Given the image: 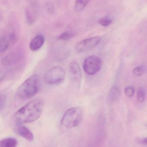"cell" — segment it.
Here are the masks:
<instances>
[{
    "label": "cell",
    "mask_w": 147,
    "mask_h": 147,
    "mask_svg": "<svg viewBox=\"0 0 147 147\" xmlns=\"http://www.w3.org/2000/svg\"><path fill=\"white\" fill-rule=\"evenodd\" d=\"M44 107V101L42 99L32 100L16 112L15 119L20 123L34 122L41 117Z\"/></svg>",
    "instance_id": "6da1fadb"
},
{
    "label": "cell",
    "mask_w": 147,
    "mask_h": 147,
    "mask_svg": "<svg viewBox=\"0 0 147 147\" xmlns=\"http://www.w3.org/2000/svg\"><path fill=\"white\" fill-rule=\"evenodd\" d=\"M40 85L38 76L33 75L26 80L19 88L17 95L22 100L30 98L39 92Z\"/></svg>",
    "instance_id": "7a4b0ae2"
},
{
    "label": "cell",
    "mask_w": 147,
    "mask_h": 147,
    "mask_svg": "<svg viewBox=\"0 0 147 147\" xmlns=\"http://www.w3.org/2000/svg\"><path fill=\"white\" fill-rule=\"evenodd\" d=\"M83 118V111L81 107H71L65 112L61 123L64 127L72 129L79 126L82 122Z\"/></svg>",
    "instance_id": "3957f363"
},
{
    "label": "cell",
    "mask_w": 147,
    "mask_h": 147,
    "mask_svg": "<svg viewBox=\"0 0 147 147\" xmlns=\"http://www.w3.org/2000/svg\"><path fill=\"white\" fill-rule=\"evenodd\" d=\"M64 69L59 66L52 67L46 71L44 76V80L49 85H58L65 80Z\"/></svg>",
    "instance_id": "277c9868"
},
{
    "label": "cell",
    "mask_w": 147,
    "mask_h": 147,
    "mask_svg": "<svg viewBox=\"0 0 147 147\" xmlns=\"http://www.w3.org/2000/svg\"><path fill=\"white\" fill-rule=\"evenodd\" d=\"M24 55L22 50L16 49L5 56L1 60V64L4 67L18 66L24 61Z\"/></svg>",
    "instance_id": "5b68a950"
},
{
    "label": "cell",
    "mask_w": 147,
    "mask_h": 147,
    "mask_svg": "<svg viewBox=\"0 0 147 147\" xmlns=\"http://www.w3.org/2000/svg\"><path fill=\"white\" fill-rule=\"evenodd\" d=\"M82 66L86 74L89 75H93L100 69L101 60L97 56H89L84 60Z\"/></svg>",
    "instance_id": "8992f818"
},
{
    "label": "cell",
    "mask_w": 147,
    "mask_h": 147,
    "mask_svg": "<svg viewBox=\"0 0 147 147\" xmlns=\"http://www.w3.org/2000/svg\"><path fill=\"white\" fill-rule=\"evenodd\" d=\"M69 78L73 84L77 88L80 86L82 80V73L79 63L76 61H73L68 67Z\"/></svg>",
    "instance_id": "52a82bcc"
},
{
    "label": "cell",
    "mask_w": 147,
    "mask_h": 147,
    "mask_svg": "<svg viewBox=\"0 0 147 147\" xmlns=\"http://www.w3.org/2000/svg\"><path fill=\"white\" fill-rule=\"evenodd\" d=\"M101 38L100 36H94L81 41L76 46L75 49L79 53L86 52L92 49L99 43Z\"/></svg>",
    "instance_id": "ba28073f"
},
{
    "label": "cell",
    "mask_w": 147,
    "mask_h": 147,
    "mask_svg": "<svg viewBox=\"0 0 147 147\" xmlns=\"http://www.w3.org/2000/svg\"><path fill=\"white\" fill-rule=\"evenodd\" d=\"M16 42V36L14 33H11L6 36H3L0 39L1 54L2 55L5 52Z\"/></svg>",
    "instance_id": "9c48e42d"
},
{
    "label": "cell",
    "mask_w": 147,
    "mask_h": 147,
    "mask_svg": "<svg viewBox=\"0 0 147 147\" xmlns=\"http://www.w3.org/2000/svg\"><path fill=\"white\" fill-rule=\"evenodd\" d=\"M38 7L35 3H32L28 5L26 9L25 14L26 21L29 25L35 23L38 16Z\"/></svg>",
    "instance_id": "30bf717a"
},
{
    "label": "cell",
    "mask_w": 147,
    "mask_h": 147,
    "mask_svg": "<svg viewBox=\"0 0 147 147\" xmlns=\"http://www.w3.org/2000/svg\"><path fill=\"white\" fill-rule=\"evenodd\" d=\"M16 130L20 136L27 141L32 142L34 140L33 133L27 127L23 125L22 123H19L16 125Z\"/></svg>",
    "instance_id": "8fae6325"
},
{
    "label": "cell",
    "mask_w": 147,
    "mask_h": 147,
    "mask_svg": "<svg viewBox=\"0 0 147 147\" xmlns=\"http://www.w3.org/2000/svg\"><path fill=\"white\" fill-rule=\"evenodd\" d=\"M44 43V37L42 35H37L31 41L30 44V49L32 51H37L42 47Z\"/></svg>",
    "instance_id": "7c38bea8"
},
{
    "label": "cell",
    "mask_w": 147,
    "mask_h": 147,
    "mask_svg": "<svg viewBox=\"0 0 147 147\" xmlns=\"http://www.w3.org/2000/svg\"><path fill=\"white\" fill-rule=\"evenodd\" d=\"M17 145L18 141L13 138H6L0 142V146L1 147H16Z\"/></svg>",
    "instance_id": "4fadbf2b"
},
{
    "label": "cell",
    "mask_w": 147,
    "mask_h": 147,
    "mask_svg": "<svg viewBox=\"0 0 147 147\" xmlns=\"http://www.w3.org/2000/svg\"><path fill=\"white\" fill-rule=\"evenodd\" d=\"M120 90L117 86H113L109 93V98L112 101H116L120 95Z\"/></svg>",
    "instance_id": "5bb4252c"
},
{
    "label": "cell",
    "mask_w": 147,
    "mask_h": 147,
    "mask_svg": "<svg viewBox=\"0 0 147 147\" xmlns=\"http://www.w3.org/2000/svg\"><path fill=\"white\" fill-rule=\"evenodd\" d=\"M89 0H76L74 9L76 11H83L89 3Z\"/></svg>",
    "instance_id": "9a60e30c"
},
{
    "label": "cell",
    "mask_w": 147,
    "mask_h": 147,
    "mask_svg": "<svg viewBox=\"0 0 147 147\" xmlns=\"http://www.w3.org/2000/svg\"><path fill=\"white\" fill-rule=\"evenodd\" d=\"M75 36V33L72 31H67L62 33L57 37V39L62 41H66L69 40Z\"/></svg>",
    "instance_id": "2e32d148"
},
{
    "label": "cell",
    "mask_w": 147,
    "mask_h": 147,
    "mask_svg": "<svg viewBox=\"0 0 147 147\" xmlns=\"http://www.w3.org/2000/svg\"><path fill=\"white\" fill-rule=\"evenodd\" d=\"M145 99V92L142 88H139L137 92V100L138 102L142 103Z\"/></svg>",
    "instance_id": "e0dca14e"
},
{
    "label": "cell",
    "mask_w": 147,
    "mask_h": 147,
    "mask_svg": "<svg viewBox=\"0 0 147 147\" xmlns=\"http://www.w3.org/2000/svg\"><path fill=\"white\" fill-rule=\"evenodd\" d=\"M145 72V68L143 66H138L134 68L132 70V73L136 76H140L142 75Z\"/></svg>",
    "instance_id": "ac0fdd59"
},
{
    "label": "cell",
    "mask_w": 147,
    "mask_h": 147,
    "mask_svg": "<svg viewBox=\"0 0 147 147\" xmlns=\"http://www.w3.org/2000/svg\"><path fill=\"white\" fill-rule=\"evenodd\" d=\"M112 22V20L109 17H105L101 18L99 20L98 23L103 26H107L111 24Z\"/></svg>",
    "instance_id": "d6986e66"
},
{
    "label": "cell",
    "mask_w": 147,
    "mask_h": 147,
    "mask_svg": "<svg viewBox=\"0 0 147 147\" xmlns=\"http://www.w3.org/2000/svg\"><path fill=\"white\" fill-rule=\"evenodd\" d=\"M125 96L129 98L132 97L135 93V89L132 86H128L125 88L124 90Z\"/></svg>",
    "instance_id": "ffe728a7"
},
{
    "label": "cell",
    "mask_w": 147,
    "mask_h": 147,
    "mask_svg": "<svg viewBox=\"0 0 147 147\" xmlns=\"http://www.w3.org/2000/svg\"><path fill=\"white\" fill-rule=\"evenodd\" d=\"M45 8H46V11H48V12L51 14L53 13L55 11V7L51 3L46 4L45 5Z\"/></svg>",
    "instance_id": "44dd1931"
},
{
    "label": "cell",
    "mask_w": 147,
    "mask_h": 147,
    "mask_svg": "<svg viewBox=\"0 0 147 147\" xmlns=\"http://www.w3.org/2000/svg\"><path fill=\"white\" fill-rule=\"evenodd\" d=\"M6 98L5 94H1V110L2 111L6 103Z\"/></svg>",
    "instance_id": "7402d4cb"
},
{
    "label": "cell",
    "mask_w": 147,
    "mask_h": 147,
    "mask_svg": "<svg viewBox=\"0 0 147 147\" xmlns=\"http://www.w3.org/2000/svg\"><path fill=\"white\" fill-rule=\"evenodd\" d=\"M141 143L144 145H147V138H143L140 140Z\"/></svg>",
    "instance_id": "603a6c76"
}]
</instances>
